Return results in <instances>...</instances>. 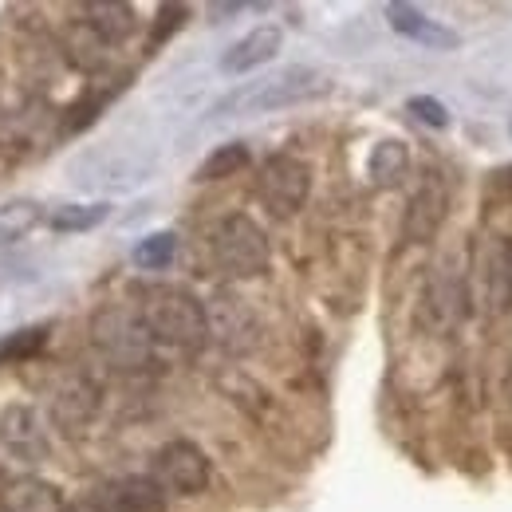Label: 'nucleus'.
I'll use <instances>...</instances> for the list:
<instances>
[{
  "mask_svg": "<svg viewBox=\"0 0 512 512\" xmlns=\"http://www.w3.org/2000/svg\"><path fill=\"white\" fill-rule=\"evenodd\" d=\"M142 327L150 343H166L174 351H197L209 339V312L186 288H154L142 300Z\"/></svg>",
  "mask_w": 512,
  "mask_h": 512,
  "instance_id": "obj_1",
  "label": "nucleus"
},
{
  "mask_svg": "<svg viewBox=\"0 0 512 512\" xmlns=\"http://www.w3.org/2000/svg\"><path fill=\"white\" fill-rule=\"evenodd\" d=\"M331 91V79L316 67H284L268 79H256L249 87L233 91L225 103H217L213 115H268V111H284L308 99H320Z\"/></svg>",
  "mask_w": 512,
  "mask_h": 512,
  "instance_id": "obj_2",
  "label": "nucleus"
},
{
  "mask_svg": "<svg viewBox=\"0 0 512 512\" xmlns=\"http://www.w3.org/2000/svg\"><path fill=\"white\" fill-rule=\"evenodd\" d=\"M213 256L217 264L237 276V280H253L260 272H268V237L245 213H229L217 229H213Z\"/></svg>",
  "mask_w": 512,
  "mask_h": 512,
  "instance_id": "obj_3",
  "label": "nucleus"
},
{
  "mask_svg": "<svg viewBox=\"0 0 512 512\" xmlns=\"http://www.w3.org/2000/svg\"><path fill=\"white\" fill-rule=\"evenodd\" d=\"M256 193H260V201H264L276 217H292V213L304 209V201H308V193H312V170H308V162H300L296 154H272V158L260 166Z\"/></svg>",
  "mask_w": 512,
  "mask_h": 512,
  "instance_id": "obj_4",
  "label": "nucleus"
},
{
  "mask_svg": "<svg viewBox=\"0 0 512 512\" xmlns=\"http://www.w3.org/2000/svg\"><path fill=\"white\" fill-rule=\"evenodd\" d=\"M91 335H95V347H99L115 367L134 371V367H142V363L150 359V335H146V327H142V316H130L123 308L99 312Z\"/></svg>",
  "mask_w": 512,
  "mask_h": 512,
  "instance_id": "obj_5",
  "label": "nucleus"
},
{
  "mask_svg": "<svg viewBox=\"0 0 512 512\" xmlns=\"http://www.w3.org/2000/svg\"><path fill=\"white\" fill-rule=\"evenodd\" d=\"M154 481L170 493H182V497H197L205 493L209 485V457L205 449L178 438V442H166V446L154 453Z\"/></svg>",
  "mask_w": 512,
  "mask_h": 512,
  "instance_id": "obj_6",
  "label": "nucleus"
},
{
  "mask_svg": "<svg viewBox=\"0 0 512 512\" xmlns=\"http://www.w3.org/2000/svg\"><path fill=\"white\" fill-rule=\"evenodd\" d=\"M0 442L20 461H44L48 457V438H44L32 406H4L0 410Z\"/></svg>",
  "mask_w": 512,
  "mask_h": 512,
  "instance_id": "obj_7",
  "label": "nucleus"
},
{
  "mask_svg": "<svg viewBox=\"0 0 512 512\" xmlns=\"http://www.w3.org/2000/svg\"><path fill=\"white\" fill-rule=\"evenodd\" d=\"M386 20H390L394 32H402L406 40H414V44H422V48H434V52H453V48L461 44L453 28L430 20V16L418 12L414 4H386Z\"/></svg>",
  "mask_w": 512,
  "mask_h": 512,
  "instance_id": "obj_8",
  "label": "nucleus"
},
{
  "mask_svg": "<svg viewBox=\"0 0 512 512\" xmlns=\"http://www.w3.org/2000/svg\"><path fill=\"white\" fill-rule=\"evenodd\" d=\"M280 44H284V32H280L276 24H260V28H253L249 36H241V40L221 56V71H225V75H249V71L268 64V60H276Z\"/></svg>",
  "mask_w": 512,
  "mask_h": 512,
  "instance_id": "obj_9",
  "label": "nucleus"
},
{
  "mask_svg": "<svg viewBox=\"0 0 512 512\" xmlns=\"http://www.w3.org/2000/svg\"><path fill=\"white\" fill-rule=\"evenodd\" d=\"M103 501L111 512H166V489L154 477H123L103 489Z\"/></svg>",
  "mask_w": 512,
  "mask_h": 512,
  "instance_id": "obj_10",
  "label": "nucleus"
},
{
  "mask_svg": "<svg viewBox=\"0 0 512 512\" xmlns=\"http://www.w3.org/2000/svg\"><path fill=\"white\" fill-rule=\"evenodd\" d=\"M442 217H446V190H442V182H426L406 209V237L410 241H430L438 233Z\"/></svg>",
  "mask_w": 512,
  "mask_h": 512,
  "instance_id": "obj_11",
  "label": "nucleus"
},
{
  "mask_svg": "<svg viewBox=\"0 0 512 512\" xmlns=\"http://www.w3.org/2000/svg\"><path fill=\"white\" fill-rule=\"evenodd\" d=\"M4 509L8 512H67V501L52 481L20 477V481H12V485H8Z\"/></svg>",
  "mask_w": 512,
  "mask_h": 512,
  "instance_id": "obj_12",
  "label": "nucleus"
},
{
  "mask_svg": "<svg viewBox=\"0 0 512 512\" xmlns=\"http://www.w3.org/2000/svg\"><path fill=\"white\" fill-rule=\"evenodd\" d=\"M406 170H410V150H406L402 138H383V142H375V150H371V158H367V178H371V186L394 190V186L406 178Z\"/></svg>",
  "mask_w": 512,
  "mask_h": 512,
  "instance_id": "obj_13",
  "label": "nucleus"
},
{
  "mask_svg": "<svg viewBox=\"0 0 512 512\" xmlns=\"http://www.w3.org/2000/svg\"><path fill=\"white\" fill-rule=\"evenodd\" d=\"M95 386L83 383V379H75V383H67L60 394H56V402H52V418H56V426H64L67 434H75L91 414H95Z\"/></svg>",
  "mask_w": 512,
  "mask_h": 512,
  "instance_id": "obj_14",
  "label": "nucleus"
},
{
  "mask_svg": "<svg viewBox=\"0 0 512 512\" xmlns=\"http://www.w3.org/2000/svg\"><path fill=\"white\" fill-rule=\"evenodd\" d=\"M83 16H87V28L107 40V44H119L134 32V12L130 4H115V0H95V4H83Z\"/></svg>",
  "mask_w": 512,
  "mask_h": 512,
  "instance_id": "obj_15",
  "label": "nucleus"
},
{
  "mask_svg": "<svg viewBox=\"0 0 512 512\" xmlns=\"http://www.w3.org/2000/svg\"><path fill=\"white\" fill-rule=\"evenodd\" d=\"M40 221H44V209H40L36 201H24V197H20V201L0 205V249L24 241Z\"/></svg>",
  "mask_w": 512,
  "mask_h": 512,
  "instance_id": "obj_16",
  "label": "nucleus"
},
{
  "mask_svg": "<svg viewBox=\"0 0 512 512\" xmlns=\"http://www.w3.org/2000/svg\"><path fill=\"white\" fill-rule=\"evenodd\" d=\"M107 217H111V205H107V201H91V205H60V209H52L48 225H52L56 233H91V229H99Z\"/></svg>",
  "mask_w": 512,
  "mask_h": 512,
  "instance_id": "obj_17",
  "label": "nucleus"
},
{
  "mask_svg": "<svg viewBox=\"0 0 512 512\" xmlns=\"http://www.w3.org/2000/svg\"><path fill=\"white\" fill-rule=\"evenodd\" d=\"M249 166V146L245 142H225L217 146L201 166H197V182H221V178H233Z\"/></svg>",
  "mask_w": 512,
  "mask_h": 512,
  "instance_id": "obj_18",
  "label": "nucleus"
},
{
  "mask_svg": "<svg viewBox=\"0 0 512 512\" xmlns=\"http://www.w3.org/2000/svg\"><path fill=\"white\" fill-rule=\"evenodd\" d=\"M44 343H48V327H20V331L4 335V339H0V367L36 359V355L44 351Z\"/></svg>",
  "mask_w": 512,
  "mask_h": 512,
  "instance_id": "obj_19",
  "label": "nucleus"
},
{
  "mask_svg": "<svg viewBox=\"0 0 512 512\" xmlns=\"http://www.w3.org/2000/svg\"><path fill=\"white\" fill-rule=\"evenodd\" d=\"M174 256H178V237L174 233H150V237L138 241L134 264L146 268V272H162V268H170Z\"/></svg>",
  "mask_w": 512,
  "mask_h": 512,
  "instance_id": "obj_20",
  "label": "nucleus"
},
{
  "mask_svg": "<svg viewBox=\"0 0 512 512\" xmlns=\"http://www.w3.org/2000/svg\"><path fill=\"white\" fill-rule=\"evenodd\" d=\"M186 16H190L186 4H162V8H158V20H154V32H150V48L166 44V40L186 24Z\"/></svg>",
  "mask_w": 512,
  "mask_h": 512,
  "instance_id": "obj_21",
  "label": "nucleus"
},
{
  "mask_svg": "<svg viewBox=\"0 0 512 512\" xmlns=\"http://www.w3.org/2000/svg\"><path fill=\"white\" fill-rule=\"evenodd\" d=\"M406 111H410L418 123H426V127H434V130H446L449 127L446 103H438L434 95H414V99L406 103Z\"/></svg>",
  "mask_w": 512,
  "mask_h": 512,
  "instance_id": "obj_22",
  "label": "nucleus"
},
{
  "mask_svg": "<svg viewBox=\"0 0 512 512\" xmlns=\"http://www.w3.org/2000/svg\"><path fill=\"white\" fill-rule=\"evenodd\" d=\"M75 512H111L107 509V501H103V489H99V493H91V497H87Z\"/></svg>",
  "mask_w": 512,
  "mask_h": 512,
  "instance_id": "obj_23",
  "label": "nucleus"
},
{
  "mask_svg": "<svg viewBox=\"0 0 512 512\" xmlns=\"http://www.w3.org/2000/svg\"><path fill=\"white\" fill-rule=\"evenodd\" d=\"M505 398H509V406H512V363H509V375H505Z\"/></svg>",
  "mask_w": 512,
  "mask_h": 512,
  "instance_id": "obj_24",
  "label": "nucleus"
},
{
  "mask_svg": "<svg viewBox=\"0 0 512 512\" xmlns=\"http://www.w3.org/2000/svg\"><path fill=\"white\" fill-rule=\"evenodd\" d=\"M0 512H8V509H4V505H0Z\"/></svg>",
  "mask_w": 512,
  "mask_h": 512,
  "instance_id": "obj_25",
  "label": "nucleus"
}]
</instances>
